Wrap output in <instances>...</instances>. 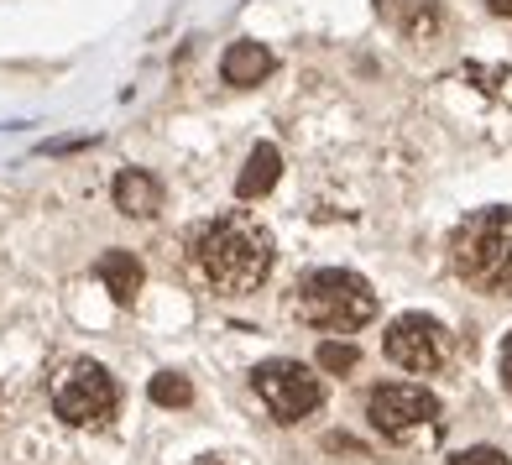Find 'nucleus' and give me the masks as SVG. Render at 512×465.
<instances>
[{"instance_id":"nucleus-1","label":"nucleus","mask_w":512,"mask_h":465,"mask_svg":"<svg viewBox=\"0 0 512 465\" xmlns=\"http://www.w3.org/2000/svg\"><path fill=\"white\" fill-rule=\"evenodd\" d=\"M272 257H277L272 230L256 215H241V209L194 230V267L220 293H251L256 283H267Z\"/></svg>"},{"instance_id":"nucleus-9","label":"nucleus","mask_w":512,"mask_h":465,"mask_svg":"<svg viewBox=\"0 0 512 465\" xmlns=\"http://www.w3.org/2000/svg\"><path fill=\"white\" fill-rule=\"evenodd\" d=\"M100 283H105V293L115 298V304H136L147 272H142V262H136L131 251H105L100 257Z\"/></svg>"},{"instance_id":"nucleus-5","label":"nucleus","mask_w":512,"mask_h":465,"mask_svg":"<svg viewBox=\"0 0 512 465\" xmlns=\"http://www.w3.org/2000/svg\"><path fill=\"white\" fill-rule=\"evenodd\" d=\"M121 408V387L100 361H68L53 382V413L74 429H100Z\"/></svg>"},{"instance_id":"nucleus-6","label":"nucleus","mask_w":512,"mask_h":465,"mask_svg":"<svg viewBox=\"0 0 512 465\" xmlns=\"http://www.w3.org/2000/svg\"><path fill=\"white\" fill-rule=\"evenodd\" d=\"M251 387L277 424H298V418H309L324 403V387L304 361H262L251 371Z\"/></svg>"},{"instance_id":"nucleus-10","label":"nucleus","mask_w":512,"mask_h":465,"mask_svg":"<svg viewBox=\"0 0 512 465\" xmlns=\"http://www.w3.org/2000/svg\"><path fill=\"white\" fill-rule=\"evenodd\" d=\"M277 173H283V152H277L272 142H256V147L246 152V168H241V178H236V194H241V199L272 194Z\"/></svg>"},{"instance_id":"nucleus-4","label":"nucleus","mask_w":512,"mask_h":465,"mask_svg":"<svg viewBox=\"0 0 512 465\" xmlns=\"http://www.w3.org/2000/svg\"><path fill=\"white\" fill-rule=\"evenodd\" d=\"M366 418L382 439L403 450H429L439 434H445V408H439L434 392L424 387H408V382H392V387H377L366 398Z\"/></svg>"},{"instance_id":"nucleus-2","label":"nucleus","mask_w":512,"mask_h":465,"mask_svg":"<svg viewBox=\"0 0 512 465\" xmlns=\"http://www.w3.org/2000/svg\"><path fill=\"white\" fill-rule=\"evenodd\" d=\"M450 262L465 288L512 298V204L476 209L471 220H460L450 236Z\"/></svg>"},{"instance_id":"nucleus-15","label":"nucleus","mask_w":512,"mask_h":465,"mask_svg":"<svg viewBox=\"0 0 512 465\" xmlns=\"http://www.w3.org/2000/svg\"><path fill=\"white\" fill-rule=\"evenodd\" d=\"M497 366H502V387L512 392V335L502 340V356H497Z\"/></svg>"},{"instance_id":"nucleus-13","label":"nucleus","mask_w":512,"mask_h":465,"mask_svg":"<svg viewBox=\"0 0 512 465\" xmlns=\"http://www.w3.org/2000/svg\"><path fill=\"white\" fill-rule=\"evenodd\" d=\"M356 361H361V351H356L351 340H324V345H319V366H324V371H351Z\"/></svg>"},{"instance_id":"nucleus-11","label":"nucleus","mask_w":512,"mask_h":465,"mask_svg":"<svg viewBox=\"0 0 512 465\" xmlns=\"http://www.w3.org/2000/svg\"><path fill=\"white\" fill-rule=\"evenodd\" d=\"M220 74H225V84H241V89H246V84H256V79L272 74V53L262 48V42H230Z\"/></svg>"},{"instance_id":"nucleus-16","label":"nucleus","mask_w":512,"mask_h":465,"mask_svg":"<svg viewBox=\"0 0 512 465\" xmlns=\"http://www.w3.org/2000/svg\"><path fill=\"white\" fill-rule=\"evenodd\" d=\"M492 6V16H512V0H486Z\"/></svg>"},{"instance_id":"nucleus-7","label":"nucleus","mask_w":512,"mask_h":465,"mask_svg":"<svg viewBox=\"0 0 512 465\" xmlns=\"http://www.w3.org/2000/svg\"><path fill=\"white\" fill-rule=\"evenodd\" d=\"M450 330L429 314H403L387 324V356L398 361L403 371H418V377H429L450 361Z\"/></svg>"},{"instance_id":"nucleus-8","label":"nucleus","mask_w":512,"mask_h":465,"mask_svg":"<svg viewBox=\"0 0 512 465\" xmlns=\"http://www.w3.org/2000/svg\"><path fill=\"white\" fill-rule=\"evenodd\" d=\"M115 209L131 215V220L157 215V209H162V183L152 173H142V168H126L121 178H115Z\"/></svg>"},{"instance_id":"nucleus-14","label":"nucleus","mask_w":512,"mask_h":465,"mask_svg":"<svg viewBox=\"0 0 512 465\" xmlns=\"http://www.w3.org/2000/svg\"><path fill=\"white\" fill-rule=\"evenodd\" d=\"M450 465H507V455L497 445H471V450H460Z\"/></svg>"},{"instance_id":"nucleus-12","label":"nucleus","mask_w":512,"mask_h":465,"mask_svg":"<svg viewBox=\"0 0 512 465\" xmlns=\"http://www.w3.org/2000/svg\"><path fill=\"white\" fill-rule=\"evenodd\" d=\"M147 392H152L157 408H189L194 403V387H189V377H178V371H157Z\"/></svg>"},{"instance_id":"nucleus-3","label":"nucleus","mask_w":512,"mask_h":465,"mask_svg":"<svg viewBox=\"0 0 512 465\" xmlns=\"http://www.w3.org/2000/svg\"><path fill=\"white\" fill-rule=\"evenodd\" d=\"M293 314L324 335H351V330L377 319V293H371L366 277L345 272V267H319L309 277H298Z\"/></svg>"}]
</instances>
